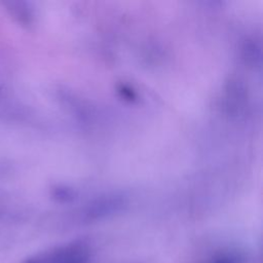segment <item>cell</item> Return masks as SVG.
<instances>
[{
    "label": "cell",
    "mask_w": 263,
    "mask_h": 263,
    "mask_svg": "<svg viewBox=\"0 0 263 263\" xmlns=\"http://www.w3.org/2000/svg\"><path fill=\"white\" fill-rule=\"evenodd\" d=\"M89 251L81 245H70L42 254L27 263H88Z\"/></svg>",
    "instance_id": "obj_1"
},
{
    "label": "cell",
    "mask_w": 263,
    "mask_h": 263,
    "mask_svg": "<svg viewBox=\"0 0 263 263\" xmlns=\"http://www.w3.org/2000/svg\"><path fill=\"white\" fill-rule=\"evenodd\" d=\"M213 263H241V262H240V260L237 257L224 256V257H221V258L217 259Z\"/></svg>",
    "instance_id": "obj_2"
}]
</instances>
